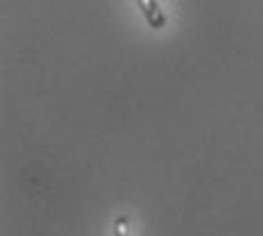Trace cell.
I'll list each match as a JSON object with an SVG mask.
<instances>
[{
	"label": "cell",
	"mask_w": 263,
	"mask_h": 236,
	"mask_svg": "<svg viewBox=\"0 0 263 236\" xmlns=\"http://www.w3.org/2000/svg\"><path fill=\"white\" fill-rule=\"evenodd\" d=\"M136 3H139L147 25L155 27V30H163V27H166V14H163V9L159 7L157 0H136Z\"/></svg>",
	"instance_id": "6da1fadb"
},
{
	"label": "cell",
	"mask_w": 263,
	"mask_h": 236,
	"mask_svg": "<svg viewBox=\"0 0 263 236\" xmlns=\"http://www.w3.org/2000/svg\"><path fill=\"white\" fill-rule=\"evenodd\" d=\"M129 234V216H118L114 221V236H127Z\"/></svg>",
	"instance_id": "7a4b0ae2"
}]
</instances>
